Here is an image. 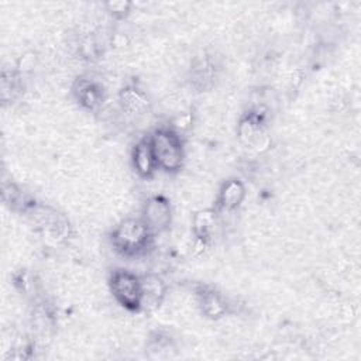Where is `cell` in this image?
Returning a JSON list of instances; mask_svg holds the SVG:
<instances>
[{
  "label": "cell",
  "instance_id": "cell-1",
  "mask_svg": "<svg viewBox=\"0 0 361 361\" xmlns=\"http://www.w3.org/2000/svg\"><path fill=\"white\" fill-rule=\"evenodd\" d=\"M149 142L158 165L164 166L166 171H175L180 166L182 145L173 133L159 130L155 133L152 140H149Z\"/></svg>",
  "mask_w": 361,
  "mask_h": 361
},
{
  "label": "cell",
  "instance_id": "cell-2",
  "mask_svg": "<svg viewBox=\"0 0 361 361\" xmlns=\"http://www.w3.org/2000/svg\"><path fill=\"white\" fill-rule=\"evenodd\" d=\"M113 292L116 298L130 309H138L142 302V285L128 272H117L113 276Z\"/></svg>",
  "mask_w": 361,
  "mask_h": 361
},
{
  "label": "cell",
  "instance_id": "cell-3",
  "mask_svg": "<svg viewBox=\"0 0 361 361\" xmlns=\"http://www.w3.org/2000/svg\"><path fill=\"white\" fill-rule=\"evenodd\" d=\"M148 227L147 224H141L135 220L124 221L114 234V243L118 250L126 252H134L144 247L147 243Z\"/></svg>",
  "mask_w": 361,
  "mask_h": 361
},
{
  "label": "cell",
  "instance_id": "cell-4",
  "mask_svg": "<svg viewBox=\"0 0 361 361\" xmlns=\"http://www.w3.org/2000/svg\"><path fill=\"white\" fill-rule=\"evenodd\" d=\"M169 220V207L166 202L159 197H154L145 212V224L148 228H162Z\"/></svg>",
  "mask_w": 361,
  "mask_h": 361
},
{
  "label": "cell",
  "instance_id": "cell-5",
  "mask_svg": "<svg viewBox=\"0 0 361 361\" xmlns=\"http://www.w3.org/2000/svg\"><path fill=\"white\" fill-rule=\"evenodd\" d=\"M155 164H157V161H155V155H154L149 140L140 142L134 149V166H135V169L142 176H148L154 171Z\"/></svg>",
  "mask_w": 361,
  "mask_h": 361
},
{
  "label": "cell",
  "instance_id": "cell-6",
  "mask_svg": "<svg viewBox=\"0 0 361 361\" xmlns=\"http://www.w3.org/2000/svg\"><path fill=\"white\" fill-rule=\"evenodd\" d=\"M243 195V189L238 183L231 182L226 186L221 197H223V204L226 207H234L240 202V196Z\"/></svg>",
  "mask_w": 361,
  "mask_h": 361
}]
</instances>
